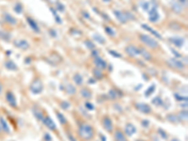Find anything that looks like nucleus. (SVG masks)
Wrapping results in <instances>:
<instances>
[{
    "mask_svg": "<svg viewBox=\"0 0 188 141\" xmlns=\"http://www.w3.org/2000/svg\"><path fill=\"white\" fill-rule=\"evenodd\" d=\"M78 135L83 140H90L94 136V129L90 124L83 122L78 127Z\"/></svg>",
    "mask_w": 188,
    "mask_h": 141,
    "instance_id": "nucleus-1",
    "label": "nucleus"
},
{
    "mask_svg": "<svg viewBox=\"0 0 188 141\" xmlns=\"http://www.w3.org/2000/svg\"><path fill=\"white\" fill-rule=\"evenodd\" d=\"M113 13L115 17L117 18V20L122 23V24H126L131 20H135V16L130 11H123V10H113Z\"/></svg>",
    "mask_w": 188,
    "mask_h": 141,
    "instance_id": "nucleus-2",
    "label": "nucleus"
},
{
    "mask_svg": "<svg viewBox=\"0 0 188 141\" xmlns=\"http://www.w3.org/2000/svg\"><path fill=\"white\" fill-rule=\"evenodd\" d=\"M139 40L142 44L148 47V48H151V49H156L159 47V42L155 38L151 37L150 35H147V34H140L139 35Z\"/></svg>",
    "mask_w": 188,
    "mask_h": 141,
    "instance_id": "nucleus-3",
    "label": "nucleus"
},
{
    "mask_svg": "<svg viewBox=\"0 0 188 141\" xmlns=\"http://www.w3.org/2000/svg\"><path fill=\"white\" fill-rule=\"evenodd\" d=\"M30 91L33 94H39L42 93L43 90V84L42 82L41 79L36 78L35 80H33V82L30 85Z\"/></svg>",
    "mask_w": 188,
    "mask_h": 141,
    "instance_id": "nucleus-4",
    "label": "nucleus"
},
{
    "mask_svg": "<svg viewBox=\"0 0 188 141\" xmlns=\"http://www.w3.org/2000/svg\"><path fill=\"white\" fill-rule=\"evenodd\" d=\"M167 66H169L172 69H175V70H183L184 69V64L180 61L177 59H169L167 60Z\"/></svg>",
    "mask_w": 188,
    "mask_h": 141,
    "instance_id": "nucleus-5",
    "label": "nucleus"
},
{
    "mask_svg": "<svg viewBox=\"0 0 188 141\" xmlns=\"http://www.w3.org/2000/svg\"><path fill=\"white\" fill-rule=\"evenodd\" d=\"M13 45L21 50H28L30 47L29 42L24 39H18L13 40Z\"/></svg>",
    "mask_w": 188,
    "mask_h": 141,
    "instance_id": "nucleus-6",
    "label": "nucleus"
},
{
    "mask_svg": "<svg viewBox=\"0 0 188 141\" xmlns=\"http://www.w3.org/2000/svg\"><path fill=\"white\" fill-rule=\"evenodd\" d=\"M5 99H6V102L8 103V105L13 108H16L17 107V101H16V97L15 95L13 94L12 91H7L5 94Z\"/></svg>",
    "mask_w": 188,
    "mask_h": 141,
    "instance_id": "nucleus-7",
    "label": "nucleus"
},
{
    "mask_svg": "<svg viewBox=\"0 0 188 141\" xmlns=\"http://www.w3.org/2000/svg\"><path fill=\"white\" fill-rule=\"evenodd\" d=\"M102 124H103V127L105 129L106 132H108V133L113 132V129H114L113 122H112L111 119L108 116H104L102 119Z\"/></svg>",
    "mask_w": 188,
    "mask_h": 141,
    "instance_id": "nucleus-8",
    "label": "nucleus"
},
{
    "mask_svg": "<svg viewBox=\"0 0 188 141\" xmlns=\"http://www.w3.org/2000/svg\"><path fill=\"white\" fill-rule=\"evenodd\" d=\"M139 6L141 7V9L146 11L147 13L151 11L153 9H157V5L153 2L151 1H147V0H142V1L139 2Z\"/></svg>",
    "mask_w": 188,
    "mask_h": 141,
    "instance_id": "nucleus-9",
    "label": "nucleus"
},
{
    "mask_svg": "<svg viewBox=\"0 0 188 141\" xmlns=\"http://www.w3.org/2000/svg\"><path fill=\"white\" fill-rule=\"evenodd\" d=\"M125 52L130 58H137V55H139V47L130 44L125 47Z\"/></svg>",
    "mask_w": 188,
    "mask_h": 141,
    "instance_id": "nucleus-10",
    "label": "nucleus"
},
{
    "mask_svg": "<svg viewBox=\"0 0 188 141\" xmlns=\"http://www.w3.org/2000/svg\"><path fill=\"white\" fill-rule=\"evenodd\" d=\"M42 122L43 123L44 126H46L47 128L51 131H55L57 130V125L55 123V121H54L52 120V118H50L49 116H44L43 119L42 120Z\"/></svg>",
    "mask_w": 188,
    "mask_h": 141,
    "instance_id": "nucleus-11",
    "label": "nucleus"
},
{
    "mask_svg": "<svg viewBox=\"0 0 188 141\" xmlns=\"http://www.w3.org/2000/svg\"><path fill=\"white\" fill-rule=\"evenodd\" d=\"M168 40H169V42H171V44L177 48H181L184 44V39L182 38V37H179V36L170 37L168 39Z\"/></svg>",
    "mask_w": 188,
    "mask_h": 141,
    "instance_id": "nucleus-12",
    "label": "nucleus"
},
{
    "mask_svg": "<svg viewBox=\"0 0 188 141\" xmlns=\"http://www.w3.org/2000/svg\"><path fill=\"white\" fill-rule=\"evenodd\" d=\"M137 110H138L139 112L143 113V114H150L152 112V108L149 105L144 104V103H137L135 105Z\"/></svg>",
    "mask_w": 188,
    "mask_h": 141,
    "instance_id": "nucleus-13",
    "label": "nucleus"
},
{
    "mask_svg": "<svg viewBox=\"0 0 188 141\" xmlns=\"http://www.w3.org/2000/svg\"><path fill=\"white\" fill-rule=\"evenodd\" d=\"M93 63H94V65H95V67L97 68V69H99V70H104L106 67H107V63H106V61L103 59H102L101 56H96V58H94V60H93Z\"/></svg>",
    "mask_w": 188,
    "mask_h": 141,
    "instance_id": "nucleus-14",
    "label": "nucleus"
},
{
    "mask_svg": "<svg viewBox=\"0 0 188 141\" xmlns=\"http://www.w3.org/2000/svg\"><path fill=\"white\" fill-rule=\"evenodd\" d=\"M3 20H4L7 24L10 25H17V23H18L17 19H16L14 16H12L11 14L9 13V12L3 13Z\"/></svg>",
    "mask_w": 188,
    "mask_h": 141,
    "instance_id": "nucleus-15",
    "label": "nucleus"
},
{
    "mask_svg": "<svg viewBox=\"0 0 188 141\" xmlns=\"http://www.w3.org/2000/svg\"><path fill=\"white\" fill-rule=\"evenodd\" d=\"M148 15H149V21L152 23H157L160 20V14L157 9H153L151 11H149L148 12Z\"/></svg>",
    "mask_w": 188,
    "mask_h": 141,
    "instance_id": "nucleus-16",
    "label": "nucleus"
},
{
    "mask_svg": "<svg viewBox=\"0 0 188 141\" xmlns=\"http://www.w3.org/2000/svg\"><path fill=\"white\" fill-rule=\"evenodd\" d=\"M0 126H1V129H2V132L7 134V135H9L11 133L10 131V127L8 123V121L6 120L5 118L3 117H0Z\"/></svg>",
    "mask_w": 188,
    "mask_h": 141,
    "instance_id": "nucleus-17",
    "label": "nucleus"
},
{
    "mask_svg": "<svg viewBox=\"0 0 188 141\" xmlns=\"http://www.w3.org/2000/svg\"><path fill=\"white\" fill-rule=\"evenodd\" d=\"M170 6H171L172 10L174 12H176V13H182V10H183V7L179 3L178 0H171Z\"/></svg>",
    "mask_w": 188,
    "mask_h": 141,
    "instance_id": "nucleus-18",
    "label": "nucleus"
},
{
    "mask_svg": "<svg viewBox=\"0 0 188 141\" xmlns=\"http://www.w3.org/2000/svg\"><path fill=\"white\" fill-rule=\"evenodd\" d=\"M124 133L128 135V136H132L137 133V128L136 126L132 124V123H127L125 125V128H124Z\"/></svg>",
    "mask_w": 188,
    "mask_h": 141,
    "instance_id": "nucleus-19",
    "label": "nucleus"
},
{
    "mask_svg": "<svg viewBox=\"0 0 188 141\" xmlns=\"http://www.w3.org/2000/svg\"><path fill=\"white\" fill-rule=\"evenodd\" d=\"M139 55H141L142 58L144 59H146L147 61H150L152 59V54L149 51H148L146 48H143V47H139Z\"/></svg>",
    "mask_w": 188,
    "mask_h": 141,
    "instance_id": "nucleus-20",
    "label": "nucleus"
},
{
    "mask_svg": "<svg viewBox=\"0 0 188 141\" xmlns=\"http://www.w3.org/2000/svg\"><path fill=\"white\" fill-rule=\"evenodd\" d=\"M26 22H28V25L30 26V28L34 32L39 33V27L38 24L36 23V21H34V19H32L31 17H26Z\"/></svg>",
    "mask_w": 188,
    "mask_h": 141,
    "instance_id": "nucleus-21",
    "label": "nucleus"
},
{
    "mask_svg": "<svg viewBox=\"0 0 188 141\" xmlns=\"http://www.w3.org/2000/svg\"><path fill=\"white\" fill-rule=\"evenodd\" d=\"M49 60H50V62H52V63H59L60 61H62V58L61 56L58 55V54H57V53H55V52H52L50 55H49Z\"/></svg>",
    "mask_w": 188,
    "mask_h": 141,
    "instance_id": "nucleus-22",
    "label": "nucleus"
},
{
    "mask_svg": "<svg viewBox=\"0 0 188 141\" xmlns=\"http://www.w3.org/2000/svg\"><path fill=\"white\" fill-rule=\"evenodd\" d=\"M114 139L115 141H128L125 135L118 129L114 132Z\"/></svg>",
    "mask_w": 188,
    "mask_h": 141,
    "instance_id": "nucleus-23",
    "label": "nucleus"
},
{
    "mask_svg": "<svg viewBox=\"0 0 188 141\" xmlns=\"http://www.w3.org/2000/svg\"><path fill=\"white\" fill-rule=\"evenodd\" d=\"M4 66L9 70H18V66L16 65V63L14 61L11 60V59L6 60L5 63H4Z\"/></svg>",
    "mask_w": 188,
    "mask_h": 141,
    "instance_id": "nucleus-24",
    "label": "nucleus"
},
{
    "mask_svg": "<svg viewBox=\"0 0 188 141\" xmlns=\"http://www.w3.org/2000/svg\"><path fill=\"white\" fill-rule=\"evenodd\" d=\"M141 26H142V28L143 29H145V30H147V31H149V32H151L152 35H154L156 38H158V39H162V36H161L156 30H154V29H152V28L151 27V26H149L148 25H146V24H142L141 25Z\"/></svg>",
    "mask_w": 188,
    "mask_h": 141,
    "instance_id": "nucleus-25",
    "label": "nucleus"
},
{
    "mask_svg": "<svg viewBox=\"0 0 188 141\" xmlns=\"http://www.w3.org/2000/svg\"><path fill=\"white\" fill-rule=\"evenodd\" d=\"M92 39H93L94 41H97L98 44H105V42H106L105 39L99 33H94L92 35Z\"/></svg>",
    "mask_w": 188,
    "mask_h": 141,
    "instance_id": "nucleus-26",
    "label": "nucleus"
},
{
    "mask_svg": "<svg viewBox=\"0 0 188 141\" xmlns=\"http://www.w3.org/2000/svg\"><path fill=\"white\" fill-rule=\"evenodd\" d=\"M33 114L35 116V118L38 120H41L43 119V113L41 109H39V108H33Z\"/></svg>",
    "mask_w": 188,
    "mask_h": 141,
    "instance_id": "nucleus-27",
    "label": "nucleus"
},
{
    "mask_svg": "<svg viewBox=\"0 0 188 141\" xmlns=\"http://www.w3.org/2000/svg\"><path fill=\"white\" fill-rule=\"evenodd\" d=\"M73 82L77 85V86H81V85L83 84V77H82L81 74H78V73H76V74L73 76Z\"/></svg>",
    "mask_w": 188,
    "mask_h": 141,
    "instance_id": "nucleus-28",
    "label": "nucleus"
},
{
    "mask_svg": "<svg viewBox=\"0 0 188 141\" xmlns=\"http://www.w3.org/2000/svg\"><path fill=\"white\" fill-rule=\"evenodd\" d=\"M80 94H81V96L83 97V98H85V99H90L91 97H92V94H91V91L89 90H88V89H86V88H84V89H82L81 90H80Z\"/></svg>",
    "mask_w": 188,
    "mask_h": 141,
    "instance_id": "nucleus-29",
    "label": "nucleus"
},
{
    "mask_svg": "<svg viewBox=\"0 0 188 141\" xmlns=\"http://www.w3.org/2000/svg\"><path fill=\"white\" fill-rule=\"evenodd\" d=\"M0 39L3 40H6V41H9L11 39V35L8 31L0 30Z\"/></svg>",
    "mask_w": 188,
    "mask_h": 141,
    "instance_id": "nucleus-30",
    "label": "nucleus"
},
{
    "mask_svg": "<svg viewBox=\"0 0 188 141\" xmlns=\"http://www.w3.org/2000/svg\"><path fill=\"white\" fill-rule=\"evenodd\" d=\"M84 44H85V46L88 48V49H89V50H94V49H96V46H95V44H94V42L92 41V40H85L84 41Z\"/></svg>",
    "mask_w": 188,
    "mask_h": 141,
    "instance_id": "nucleus-31",
    "label": "nucleus"
},
{
    "mask_svg": "<svg viewBox=\"0 0 188 141\" xmlns=\"http://www.w3.org/2000/svg\"><path fill=\"white\" fill-rule=\"evenodd\" d=\"M104 31H105V33L107 35H109L110 37H115L116 36V31L109 25H105L104 26Z\"/></svg>",
    "mask_w": 188,
    "mask_h": 141,
    "instance_id": "nucleus-32",
    "label": "nucleus"
},
{
    "mask_svg": "<svg viewBox=\"0 0 188 141\" xmlns=\"http://www.w3.org/2000/svg\"><path fill=\"white\" fill-rule=\"evenodd\" d=\"M65 90H66L67 93L70 94V95L74 94V93L76 92V89L73 86V85H71V84H68V85H67V86L65 87Z\"/></svg>",
    "mask_w": 188,
    "mask_h": 141,
    "instance_id": "nucleus-33",
    "label": "nucleus"
},
{
    "mask_svg": "<svg viewBox=\"0 0 188 141\" xmlns=\"http://www.w3.org/2000/svg\"><path fill=\"white\" fill-rule=\"evenodd\" d=\"M108 96H109V98H111V99H116V98H118V97L122 96V94H118L117 90L112 89V90H110L108 91Z\"/></svg>",
    "mask_w": 188,
    "mask_h": 141,
    "instance_id": "nucleus-34",
    "label": "nucleus"
},
{
    "mask_svg": "<svg viewBox=\"0 0 188 141\" xmlns=\"http://www.w3.org/2000/svg\"><path fill=\"white\" fill-rule=\"evenodd\" d=\"M93 75H94V77H95L96 79H102L103 77V73H102V70H99V69H94L93 70Z\"/></svg>",
    "mask_w": 188,
    "mask_h": 141,
    "instance_id": "nucleus-35",
    "label": "nucleus"
},
{
    "mask_svg": "<svg viewBox=\"0 0 188 141\" xmlns=\"http://www.w3.org/2000/svg\"><path fill=\"white\" fill-rule=\"evenodd\" d=\"M177 116L181 121H187V111L186 110L181 111Z\"/></svg>",
    "mask_w": 188,
    "mask_h": 141,
    "instance_id": "nucleus-36",
    "label": "nucleus"
},
{
    "mask_svg": "<svg viewBox=\"0 0 188 141\" xmlns=\"http://www.w3.org/2000/svg\"><path fill=\"white\" fill-rule=\"evenodd\" d=\"M50 10H51V12L53 13L54 17H55L56 22H57V23H58V24H61V22H62V21H61L60 17L58 16V12H57L56 9H55V8H53V7H50Z\"/></svg>",
    "mask_w": 188,
    "mask_h": 141,
    "instance_id": "nucleus-37",
    "label": "nucleus"
},
{
    "mask_svg": "<svg viewBox=\"0 0 188 141\" xmlns=\"http://www.w3.org/2000/svg\"><path fill=\"white\" fill-rule=\"evenodd\" d=\"M167 120H169V121H170V122H172V123H176V122L180 121V120H179L178 116H177V115H174V114L167 115Z\"/></svg>",
    "mask_w": 188,
    "mask_h": 141,
    "instance_id": "nucleus-38",
    "label": "nucleus"
},
{
    "mask_svg": "<svg viewBox=\"0 0 188 141\" xmlns=\"http://www.w3.org/2000/svg\"><path fill=\"white\" fill-rule=\"evenodd\" d=\"M23 6H22V4L21 3H16L15 4V6L13 7V10H14L17 14H21L22 12H23Z\"/></svg>",
    "mask_w": 188,
    "mask_h": 141,
    "instance_id": "nucleus-39",
    "label": "nucleus"
},
{
    "mask_svg": "<svg viewBox=\"0 0 188 141\" xmlns=\"http://www.w3.org/2000/svg\"><path fill=\"white\" fill-rule=\"evenodd\" d=\"M152 104H153L154 105H156V106H160V105H163V100L161 99V97L157 96V97H155L153 100H152Z\"/></svg>",
    "mask_w": 188,
    "mask_h": 141,
    "instance_id": "nucleus-40",
    "label": "nucleus"
},
{
    "mask_svg": "<svg viewBox=\"0 0 188 141\" xmlns=\"http://www.w3.org/2000/svg\"><path fill=\"white\" fill-rule=\"evenodd\" d=\"M57 117H58V121H59L61 124H65V123L67 122L66 118L63 116L62 113H60V112H57Z\"/></svg>",
    "mask_w": 188,
    "mask_h": 141,
    "instance_id": "nucleus-41",
    "label": "nucleus"
},
{
    "mask_svg": "<svg viewBox=\"0 0 188 141\" xmlns=\"http://www.w3.org/2000/svg\"><path fill=\"white\" fill-rule=\"evenodd\" d=\"M154 90H155V85H152V86L145 91V96L149 97L151 94H152L154 92Z\"/></svg>",
    "mask_w": 188,
    "mask_h": 141,
    "instance_id": "nucleus-42",
    "label": "nucleus"
},
{
    "mask_svg": "<svg viewBox=\"0 0 188 141\" xmlns=\"http://www.w3.org/2000/svg\"><path fill=\"white\" fill-rule=\"evenodd\" d=\"M174 97H175L177 99V101H179V102H187V97L180 96L178 93H174Z\"/></svg>",
    "mask_w": 188,
    "mask_h": 141,
    "instance_id": "nucleus-43",
    "label": "nucleus"
},
{
    "mask_svg": "<svg viewBox=\"0 0 188 141\" xmlns=\"http://www.w3.org/2000/svg\"><path fill=\"white\" fill-rule=\"evenodd\" d=\"M55 6H56V10H58V11H60V12H63V11L65 10L64 5H63L62 3H60L59 1H58Z\"/></svg>",
    "mask_w": 188,
    "mask_h": 141,
    "instance_id": "nucleus-44",
    "label": "nucleus"
},
{
    "mask_svg": "<svg viewBox=\"0 0 188 141\" xmlns=\"http://www.w3.org/2000/svg\"><path fill=\"white\" fill-rule=\"evenodd\" d=\"M108 53L109 54H111L114 58H118V59H120L122 58V55H120L119 53H118V52H116V51H113V50H108Z\"/></svg>",
    "mask_w": 188,
    "mask_h": 141,
    "instance_id": "nucleus-45",
    "label": "nucleus"
},
{
    "mask_svg": "<svg viewBox=\"0 0 188 141\" xmlns=\"http://www.w3.org/2000/svg\"><path fill=\"white\" fill-rule=\"evenodd\" d=\"M85 106H86V108H87L88 110H90V111H92V110L95 109L94 105H93L91 103H89V102H86V103H85Z\"/></svg>",
    "mask_w": 188,
    "mask_h": 141,
    "instance_id": "nucleus-46",
    "label": "nucleus"
},
{
    "mask_svg": "<svg viewBox=\"0 0 188 141\" xmlns=\"http://www.w3.org/2000/svg\"><path fill=\"white\" fill-rule=\"evenodd\" d=\"M70 103H68V102H66V101H64V102H62L61 104H60V106L63 108V109H68L69 107H70Z\"/></svg>",
    "mask_w": 188,
    "mask_h": 141,
    "instance_id": "nucleus-47",
    "label": "nucleus"
},
{
    "mask_svg": "<svg viewBox=\"0 0 188 141\" xmlns=\"http://www.w3.org/2000/svg\"><path fill=\"white\" fill-rule=\"evenodd\" d=\"M158 133L160 134V135H161V136H162V138L167 139V133H165V131H164V130H161V129H159V130H158Z\"/></svg>",
    "mask_w": 188,
    "mask_h": 141,
    "instance_id": "nucleus-48",
    "label": "nucleus"
},
{
    "mask_svg": "<svg viewBox=\"0 0 188 141\" xmlns=\"http://www.w3.org/2000/svg\"><path fill=\"white\" fill-rule=\"evenodd\" d=\"M91 55L93 56V58H96V56L99 55V52H98L96 49H94V50L91 51Z\"/></svg>",
    "mask_w": 188,
    "mask_h": 141,
    "instance_id": "nucleus-49",
    "label": "nucleus"
},
{
    "mask_svg": "<svg viewBox=\"0 0 188 141\" xmlns=\"http://www.w3.org/2000/svg\"><path fill=\"white\" fill-rule=\"evenodd\" d=\"M179 3L182 6V7H186L187 6V0H178Z\"/></svg>",
    "mask_w": 188,
    "mask_h": 141,
    "instance_id": "nucleus-50",
    "label": "nucleus"
},
{
    "mask_svg": "<svg viewBox=\"0 0 188 141\" xmlns=\"http://www.w3.org/2000/svg\"><path fill=\"white\" fill-rule=\"evenodd\" d=\"M171 51H172V53H173L174 55H175V56H176V58H182V55H180V54H179L178 52H176V51L174 50V49H172Z\"/></svg>",
    "mask_w": 188,
    "mask_h": 141,
    "instance_id": "nucleus-51",
    "label": "nucleus"
},
{
    "mask_svg": "<svg viewBox=\"0 0 188 141\" xmlns=\"http://www.w3.org/2000/svg\"><path fill=\"white\" fill-rule=\"evenodd\" d=\"M142 126H144V127L149 126V120H142Z\"/></svg>",
    "mask_w": 188,
    "mask_h": 141,
    "instance_id": "nucleus-52",
    "label": "nucleus"
},
{
    "mask_svg": "<svg viewBox=\"0 0 188 141\" xmlns=\"http://www.w3.org/2000/svg\"><path fill=\"white\" fill-rule=\"evenodd\" d=\"M47 1H48L49 3L53 4V5H56V4L58 2V0H47Z\"/></svg>",
    "mask_w": 188,
    "mask_h": 141,
    "instance_id": "nucleus-53",
    "label": "nucleus"
},
{
    "mask_svg": "<svg viewBox=\"0 0 188 141\" xmlns=\"http://www.w3.org/2000/svg\"><path fill=\"white\" fill-rule=\"evenodd\" d=\"M82 14H83V15H84V16H85L87 19H88V18H89V14H88V12H86V11H84V10H83V11H82Z\"/></svg>",
    "mask_w": 188,
    "mask_h": 141,
    "instance_id": "nucleus-54",
    "label": "nucleus"
},
{
    "mask_svg": "<svg viewBox=\"0 0 188 141\" xmlns=\"http://www.w3.org/2000/svg\"><path fill=\"white\" fill-rule=\"evenodd\" d=\"M2 93H3V84L1 81H0V95H1Z\"/></svg>",
    "mask_w": 188,
    "mask_h": 141,
    "instance_id": "nucleus-55",
    "label": "nucleus"
},
{
    "mask_svg": "<svg viewBox=\"0 0 188 141\" xmlns=\"http://www.w3.org/2000/svg\"><path fill=\"white\" fill-rule=\"evenodd\" d=\"M44 137H45V140L46 141H51L52 139H51V135H49L48 134H46L45 135H44Z\"/></svg>",
    "mask_w": 188,
    "mask_h": 141,
    "instance_id": "nucleus-56",
    "label": "nucleus"
},
{
    "mask_svg": "<svg viewBox=\"0 0 188 141\" xmlns=\"http://www.w3.org/2000/svg\"><path fill=\"white\" fill-rule=\"evenodd\" d=\"M102 1H103V3H105V4H108V3L111 2V0H102Z\"/></svg>",
    "mask_w": 188,
    "mask_h": 141,
    "instance_id": "nucleus-57",
    "label": "nucleus"
},
{
    "mask_svg": "<svg viewBox=\"0 0 188 141\" xmlns=\"http://www.w3.org/2000/svg\"><path fill=\"white\" fill-rule=\"evenodd\" d=\"M101 138H102V141H106V138H105L104 135H101Z\"/></svg>",
    "mask_w": 188,
    "mask_h": 141,
    "instance_id": "nucleus-58",
    "label": "nucleus"
},
{
    "mask_svg": "<svg viewBox=\"0 0 188 141\" xmlns=\"http://www.w3.org/2000/svg\"><path fill=\"white\" fill-rule=\"evenodd\" d=\"M171 141H179V140H178L177 138H173V139H172Z\"/></svg>",
    "mask_w": 188,
    "mask_h": 141,
    "instance_id": "nucleus-59",
    "label": "nucleus"
},
{
    "mask_svg": "<svg viewBox=\"0 0 188 141\" xmlns=\"http://www.w3.org/2000/svg\"><path fill=\"white\" fill-rule=\"evenodd\" d=\"M2 133V129H1V126H0V134Z\"/></svg>",
    "mask_w": 188,
    "mask_h": 141,
    "instance_id": "nucleus-60",
    "label": "nucleus"
},
{
    "mask_svg": "<svg viewBox=\"0 0 188 141\" xmlns=\"http://www.w3.org/2000/svg\"><path fill=\"white\" fill-rule=\"evenodd\" d=\"M137 141H143V140H137Z\"/></svg>",
    "mask_w": 188,
    "mask_h": 141,
    "instance_id": "nucleus-61",
    "label": "nucleus"
}]
</instances>
